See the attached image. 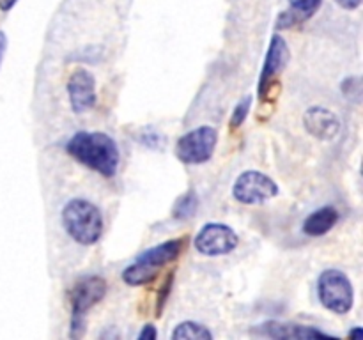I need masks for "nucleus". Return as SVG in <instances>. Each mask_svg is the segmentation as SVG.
Segmentation results:
<instances>
[{"label":"nucleus","mask_w":363,"mask_h":340,"mask_svg":"<svg viewBox=\"0 0 363 340\" xmlns=\"http://www.w3.org/2000/svg\"><path fill=\"white\" fill-rule=\"evenodd\" d=\"M66 151L74 162L103 177H113L119 170L121 151L117 142L101 131H78L67 140Z\"/></svg>","instance_id":"1"},{"label":"nucleus","mask_w":363,"mask_h":340,"mask_svg":"<svg viewBox=\"0 0 363 340\" xmlns=\"http://www.w3.org/2000/svg\"><path fill=\"white\" fill-rule=\"evenodd\" d=\"M184 244H186V237H176V239H169L165 243L156 244V246L142 251L123 271L124 283H128L130 287L152 283L162 271V268L179 259V255L184 250Z\"/></svg>","instance_id":"2"},{"label":"nucleus","mask_w":363,"mask_h":340,"mask_svg":"<svg viewBox=\"0 0 363 340\" xmlns=\"http://www.w3.org/2000/svg\"><path fill=\"white\" fill-rule=\"evenodd\" d=\"M62 225L74 243L92 246L105 230L103 215L96 204L85 198H71L62 208Z\"/></svg>","instance_id":"3"},{"label":"nucleus","mask_w":363,"mask_h":340,"mask_svg":"<svg viewBox=\"0 0 363 340\" xmlns=\"http://www.w3.org/2000/svg\"><path fill=\"white\" fill-rule=\"evenodd\" d=\"M108 283L103 276L89 275L78 280L69 293L71 303V332L73 339H80L85 332L87 312L106 296Z\"/></svg>","instance_id":"4"},{"label":"nucleus","mask_w":363,"mask_h":340,"mask_svg":"<svg viewBox=\"0 0 363 340\" xmlns=\"http://www.w3.org/2000/svg\"><path fill=\"white\" fill-rule=\"evenodd\" d=\"M318 296L326 310L339 315H346L354 305L353 283L340 269H326L319 275Z\"/></svg>","instance_id":"5"},{"label":"nucleus","mask_w":363,"mask_h":340,"mask_svg":"<svg viewBox=\"0 0 363 340\" xmlns=\"http://www.w3.org/2000/svg\"><path fill=\"white\" fill-rule=\"evenodd\" d=\"M218 131L213 126H199L176 142V158L184 165H202L215 154Z\"/></svg>","instance_id":"6"},{"label":"nucleus","mask_w":363,"mask_h":340,"mask_svg":"<svg viewBox=\"0 0 363 340\" xmlns=\"http://www.w3.org/2000/svg\"><path fill=\"white\" fill-rule=\"evenodd\" d=\"M279 184L259 170H245L238 176L233 186V197L247 205L264 204L279 195Z\"/></svg>","instance_id":"7"},{"label":"nucleus","mask_w":363,"mask_h":340,"mask_svg":"<svg viewBox=\"0 0 363 340\" xmlns=\"http://www.w3.org/2000/svg\"><path fill=\"white\" fill-rule=\"evenodd\" d=\"M291 60L289 46L282 35L275 34L269 42L268 53H266L264 66H262L261 78H259V96L261 101H268L272 91H280V81L277 84V76H280Z\"/></svg>","instance_id":"8"},{"label":"nucleus","mask_w":363,"mask_h":340,"mask_svg":"<svg viewBox=\"0 0 363 340\" xmlns=\"http://www.w3.org/2000/svg\"><path fill=\"white\" fill-rule=\"evenodd\" d=\"M240 243L238 234L225 223H206L195 236L194 244L199 254L206 257H220L234 250Z\"/></svg>","instance_id":"9"},{"label":"nucleus","mask_w":363,"mask_h":340,"mask_svg":"<svg viewBox=\"0 0 363 340\" xmlns=\"http://www.w3.org/2000/svg\"><path fill=\"white\" fill-rule=\"evenodd\" d=\"M67 98L74 113H84L96 105V78L91 71L77 69L67 80Z\"/></svg>","instance_id":"10"},{"label":"nucleus","mask_w":363,"mask_h":340,"mask_svg":"<svg viewBox=\"0 0 363 340\" xmlns=\"http://www.w3.org/2000/svg\"><path fill=\"white\" fill-rule=\"evenodd\" d=\"M261 335L277 340H314V339H333L328 333L314 328V326H303L298 322H282V321H266L257 328Z\"/></svg>","instance_id":"11"},{"label":"nucleus","mask_w":363,"mask_h":340,"mask_svg":"<svg viewBox=\"0 0 363 340\" xmlns=\"http://www.w3.org/2000/svg\"><path fill=\"white\" fill-rule=\"evenodd\" d=\"M303 126L308 133L321 142H330L340 133V120L325 106H311L303 115Z\"/></svg>","instance_id":"12"},{"label":"nucleus","mask_w":363,"mask_h":340,"mask_svg":"<svg viewBox=\"0 0 363 340\" xmlns=\"http://www.w3.org/2000/svg\"><path fill=\"white\" fill-rule=\"evenodd\" d=\"M339 222V211L333 205L315 209L303 222V232L311 237H321L328 234Z\"/></svg>","instance_id":"13"},{"label":"nucleus","mask_w":363,"mask_h":340,"mask_svg":"<svg viewBox=\"0 0 363 340\" xmlns=\"http://www.w3.org/2000/svg\"><path fill=\"white\" fill-rule=\"evenodd\" d=\"M213 333L208 326L197 321H183L174 328L172 340H211Z\"/></svg>","instance_id":"14"},{"label":"nucleus","mask_w":363,"mask_h":340,"mask_svg":"<svg viewBox=\"0 0 363 340\" xmlns=\"http://www.w3.org/2000/svg\"><path fill=\"white\" fill-rule=\"evenodd\" d=\"M199 209V197L194 190L186 191L176 200L172 208V216L176 220H188L197 212Z\"/></svg>","instance_id":"15"},{"label":"nucleus","mask_w":363,"mask_h":340,"mask_svg":"<svg viewBox=\"0 0 363 340\" xmlns=\"http://www.w3.org/2000/svg\"><path fill=\"white\" fill-rule=\"evenodd\" d=\"M321 2L323 0H289L291 11H287V13L294 18L296 23H301L321 7Z\"/></svg>","instance_id":"16"},{"label":"nucleus","mask_w":363,"mask_h":340,"mask_svg":"<svg viewBox=\"0 0 363 340\" xmlns=\"http://www.w3.org/2000/svg\"><path fill=\"white\" fill-rule=\"evenodd\" d=\"M252 99H254L252 96H245V98L234 106L233 115H230V120H229L230 130H238V128L247 120L248 113H250V108H252Z\"/></svg>","instance_id":"17"},{"label":"nucleus","mask_w":363,"mask_h":340,"mask_svg":"<svg viewBox=\"0 0 363 340\" xmlns=\"http://www.w3.org/2000/svg\"><path fill=\"white\" fill-rule=\"evenodd\" d=\"M342 94L351 101H360L362 98V81L358 76L346 78L342 81Z\"/></svg>","instance_id":"18"},{"label":"nucleus","mask_w":363,"mask_h":340,"mask_svg":"<svg viewBox=\"0 0 363 340\" xmlns=\"http://www.w3.org/2000/svg\"><path fill=\"white\" fill-rule=\"evenodd\" d=\"M172 283H174V271L169 273L167 280H165V282H163L162 289H160V293H158V305H156V315H162L163 307H165L167 300H169L170 290H172Z\"/></svg>","instance_id":"19"},{"label":"nucleus","mask_w":363,"mask_h":340,"mask_svg":"<svg viewBox=\"0 0 363 340\" xmlns=\"http://www.w3.org/2000/svg\"><path fill=\"white\" fill-rule=\"evenodd\" d=\"M156 336H158V332L152 324H145L142 332L138 333V340H155Z\"/></svg>","instance_id":"20"},{"label":"nucleus","mask_w":363,"mask_h":340,"mask_svg":"<svg viewBox=\"0 0 363 340\" xmlns=\"http://www.w3.org/2000/svg\"><path fill=\"white\" fill-rule=\"evenodd\" d=\"M335 2L339 4L340 7H344V9H357L362 4V0H335Z\"/></svg>","instance_id":"21"},{"label":"nucleus","mask_w":363,"mask_h":340,"mask_svg":"<svg viewBox=\"0 0 363 340\" xmlns=\"http://www.w3.org/2000/svg\"><path fill=\"white\" fill-rule=\"evenodd\" d=\"M7 50V35L0 30V66H2V60H4V53Z\"/></svg>","instance_id":"22"},{"label":"nucleus","mask_w":363,"mask_h":340,"mask_svg":"<svg viewBox=\"0 0 363 340\" xmlns=\"http://www.w3.org/2000/svg\"><path fill=\"white\" fill-rule=\"evenodd\" d=\"M350 339L353 340H363V329L358 326V328H353L350 332Z\"/></svg>","instance_id":"23"},{"label":"nucleus","mask_w":363,"mask_h":340,"mask_svg":"<svg viewBox=\"0 0 363 340\" xmlns=\"http://www.w3.org/2000/svg\"><path fill=\"white\" fill-rule=\"evenodd\" d=\"M18 0H0V9L2 11H9L13 9L14 4H16Z\"/></svg>","instance_id":"24"}]
</instances>
